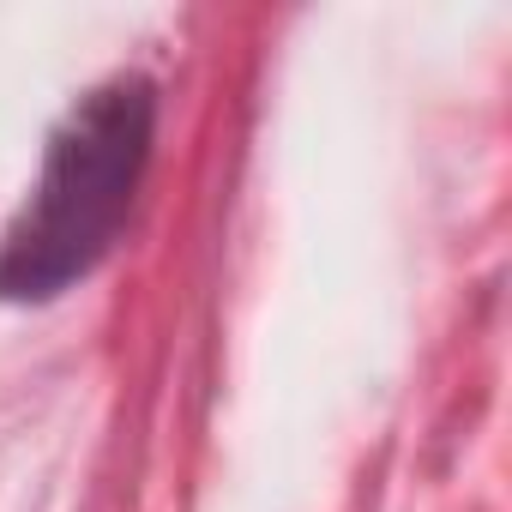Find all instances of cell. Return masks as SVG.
Masks as SVG:
<instances>
[{"label": "cell", "mask_w": 512, "mask_h": 512, "mask_svg": "<svg viewBox=\"0 0 512 512\" xmlns=\"http://www.w3.org/2000/svg\"><path fill=\"white\" fill-rule=\"evenodd\" d=\"M151 151V91L115 79L55 133L43 175L0 241V296H55L115 247Z\"/></svg>", "instance_id": "1"}]
</instances>
